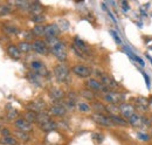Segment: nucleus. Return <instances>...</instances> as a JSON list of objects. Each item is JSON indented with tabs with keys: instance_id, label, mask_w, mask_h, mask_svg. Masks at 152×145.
<instances>
[{
	"instance_id": "obj_32",
	"label": "nucleus",
	"mask_w": 152,
	"mask_h": 145,
	"mask_svg": "<svg viewBox=\"0 0 152 145\" xmlns=\"http://www.w3.org/2000/svg\"><path fill=\"white\" fill-rule=\"evenodd\" d=\"M93 108L96 110V114H104V112H107L105 105H103V104L99 103V102H95V103L93 104Z\"/></svg>"
},
{
	"instance_id": "obj_21",
	"label": "nucleus",
	"mask_w": 152,
	"mask_h": 145,
	"mask_svg": "<svg viewBox=\"0 0 152 145\" xmlns=\"http://www.w3.org/2000/svg\"><path fill=\"white\" fill-rule=\"evenodd\" d=\"M110 118H111L114 125H119V127H126V125H129V122L125 118H123L122 116H110Z\"/></svg>"
},
{
	"instance_id": "obj_25",
	"label": "nucleus",
	"mask_w": 152,
	"mask_h": 145,
	"mask_svg": "<svg viewBox=\"0 0 152 145\" xmlns=\"http://www.w3.org/2000/svg\"><path fill=\"white\" fill-rule=\"evenodd\" d=\"M45 29H46V26H43V25H35L32 28V34L35 36L45 35Z\"/></svg>"
},
{
	"instance_id": "obj_44",
	"label": "nucleus",
	"mask_w": 152,
	"mask_h": 145,
	"mask_svg": "<svg viewBox=\"0 0 152 145\" xmlns=\"http://www.w3.org/2000/svg\"><path fill=\"white\" fill-rule=\"evenodd\" d=\"M0 127H1V123H0Z\"/></svg>"
},
{
	"instance_id": "obj_31",
	"label": "nucleus",
	"mask_w": 152,
	"mask_h": 145,
	"mask_svg": "<svg viewBox=\"0 0 152 145\" xmlns=\"http://www.w3.org/2000/svg\"><path fill=\"white\" fill-rule=\"evenodd\" d=\"M11 11H12V8H11L10 5H6V4L2 5V4H0V17L11 13Z\"/></svg>"
},
{
	"instance_id": "obj_1",
	"label": "nucleus",
	"mask_w": 152,
	"mask_h": 145,
	"mask_svg": "<svg viewBox=\"0 0 152 145\" xmlns=\"http://www.w3.org/2000/svg\"><path fill=\"white\" fill-rule=\"evenodd\" d=\"M46 43L49 47V51L58 61L64 62L67 60V48L66 45L57 37H46Z\"/></svg>"
},
{
	"instance_id": "obj_35",
	"label": "nucleus",
	"mask_w": 152,
	"mask_h": 145,
	"mask_svg": "<svg viewBox=\"0 0 152 145\" xmlns=\"http://www.w3.org/2000/svg\"><path fill=\"white\" fill-rule=\"evenodd\" d=\"M32 21L35 22L37 25H42V22L45 21V17L42 14H40V15H33L32 17Z\"/></svg>"
},
{
	"instance_id": "obj_40",
	"label": "nucleus",
	"mask_w": 152,
	"mask_h": 145,
	"mask_svg": "<svg viewBox=\"0 0 152 145\" xmlns=\"http://www.w3.org/2000/svg\"><path fill=\"white\" fill-rule=\"evenodd\" d=\"M122 5H123V8H124L125 11H128V8H129V5L126 4V1H123V2H122Z\"/></svg>"
},
{
	"instance_id": "obj_38",
	"label": "nucleus",
	"mask_w": 152,
	"mask_h": 145,
	"mask_svg": "<svg viewBox=\"0 0 152 145\" xmlns=\"http://www.w3.org/2000/svg\"><path fill=\"white\" fill-rule=\"evenodd\" d=\"M1 135H2V137H8V136H12L11 135V131L8 130V129H1Z\"/></svg>"
},
{
	"instance_id": "obj_28",
	"label": "nucleus",
	"mask_w": 152,
	"mask_h": 145,
	"mask_svg": "<svg viewBox=\"0 0 152 145\" xmlns=\"http://www.w3.org/2000/svg\"><path fill=\"white\" fill-rule=\"evenodd\" d=\"M80 95L82 97H84L86 100H88V101H93L95 98V94L91 90H89V89H82L80 91Z\"/></svg>"
},
{
	"instance_id": "obj_29",
	"label": "nucleus",
	"mask_w": 152,
	"mask_h": 145,
	"mask_svg": "<svg viewBox=\"0 0 152 145\" xmlns=\"http://www.w3.org/2000/svg\"><path fill=\"white\" fill-rule=\"evenodd\" d=\"M28 78L37 86H41V80H42V76H40L35 72H28Z\"/></svg>"
},
{
	"instance_id": "obj_14",
	"label": "nucleus",
	"mask_w": 152,
	"mask_h": 145,
	"mask_svg": "<svg viewBox=\"0 0 152 145\" xmlns=\"http://www.w3.org/2000/svg\"><path fill=\"white\" fill-rule=\"evenodd\" d=\"M60 33H61V29L55 23H50V25L46 26V29H45V36L46 37H57Z\"/></svg>"
},
{
	"instance_id": "obj_18",
	"label": "nucleus",
	"mask_w": 152,
	"mask_h": 145,
	"mask_svg": "<svg viewBox=\"0 0 152 145\" xmlns=\"http://www.w3.org/2000/svg\"><path fill=\"white\" fill-rule=\"evenodd\" d=\"M7 54L10 55L11 57L18 60V59H20V56H21V52H20V49L18 48V46H15V45H10V46L7 47Z\"/></svg>"
},
{
	"instance_id": "obj_5",
	"label": "nucleus",
	"mask_w": 152,
	"mask_h": 145,
	"mask_svg": "<svg viewBox=\"0 0 152 145\" xmlns=\"http://www.w3.org/2000/svg\"><path fill=\"white\" fill-rule=\"evenodd\" d=\"M119 114H121V116L123 118L129 119V118H131L133 115L136 114V108L131 103H125L124 102V103L119 104Z\"/></svg>"
},
{
	"instance_id": "obj_43",
	"label": "nucleus",
	"mask_w": 152,
	"mask_h": 145,
	"mask_svg": "<svg viewBox=\"0 0 152 145\" xmlns=\"http://www.w3.org/2000/svg\"><path fill=\"white\" fill-rule=\"evenodd\" d=\"M151 137H152V130H151Z\"/></svg>"
},
{
	"instance_id": "obj_42",
	"label": "nucleus",
	"mask_w": 152,
	"mask_h": 145,
	"mask_svg": "<svg viewBox=\"0 0 152 145\" xmlns=\"http://www.w3.org/2000/svg\"><path fill=\"white\" fill-rule=\"evenodd\" d=\"M149 118H150V121H151V124H152V114H151V116H150Z\"/></svg>"
},
{
	"instance_id": "obj_37",
	"label": "nucleus",
	"mask_w": 152,
	"mask_h": 145,
	"mask_svg": "<svg viewBox=\"0 0 152 145\" xmlns=\"http://www.w3.org/2000/svg\"><path fill=\"white\" fill-rule=\"evenodd\" d=\"M93 138L96 139L97 142H99V143H101V142L103 141V138H104V137H103V135H99V133H93Z\"/></svg>"
},
{
	"instance_id": "obj_17",
	"label": "nucleus",
	"mask_w": 152,
	"mask_h": 145,
	"mask_svg": "<svg viewBox=\"0 0 152 145\" xmlns=\"http://www.w3.org/2000/svg\"><path fill=\"white\" fill-rule=\"evenodd\" d=\"M49 96L54 100V101H61L64 98V91L60 88H52L49 90Z\"/></svg>"
},
{
	"instance_id": "obj_2",
	"label": "nucleus",
	"mask_w": 152,
	"mask_h": 145,
	"mask_svg": "<svg viewBox=\"0 0 152 145\" xmlns=\"http://www.w3.org/2000/svg\"><path fill=\"white\" fill-rule=\"evenodd\" d=\"M103 100H104L107 103H109V104L119 105V104L124 103L125 95L122 94V92H118V91L109 90V91H107V92H104V95H103Z\"/></svg>"
},
{
	"instance_id": "obj_6",
	"label": "nucleus",
	"mask_w": 152,
	"mask_h": 145,
	"mask_svg": "<svg viewBox=\"0 0 152 145\" xmlns=\"http://www.w3.org/2000/svg\"><path fill=\"white\" fill-rule=\"evenodd\" d=\"M91 118L94 119V122L102 125V127H114V123L110 118V116H107V115H103V114H93Z\"/></svg>"
},
{
	"instance_id": "obj_15",
	"label": "nucleus",
	"mask_w": 152,
	"mask_h": 145,
	"mask_svg": "<svg viewBox=\"0 0 152 145\" xmlns=\"http://www.w3.org/2000/svg\"><path fill=\"white\" fill-rule=\"evenodd\" d=\"M28 109L34 112H42L46 109V103L42 100H35L28 104Z\"/></svg>"
},
{
	"instance_id": "obj_19",
	"label": "nucleus",
	"mask_w": 152,
	"mask_h": 145,
	"mask_svg": "<svg viewBox=\"0 0 152 145\" xmlns=\"http://www.w3.org/2000/svg\"><path fill=\"white\" fill-rule=\"evenodd\" d=\"M40 129H41L42 131H45V132H52V131H54V130L57 129V124L55 121L50 119V121H48L47 123L40 125Z\"/></svg>"
},
{
	"instance_id": "obj_16",
	"label": "nucleus",
	"mask_w": 152,
	"mask_h": 145,
	"mask_svg": "<svg viewBox=\"0 0 152 145\" xmlns=\"http://www.w3.org/2000/svg\"><path fill=\"white\" fill-rule=\"evenodd\" d=\"M66 112H67V109L64 108L62 104H55V105H53V107L49 108V112H48V114H49L50 116L62 117V116L66 115Z\"/></svg>"
},
{
	"instance_id": "obj_22",
	"label": "nucleus",
	"mask_w": 152,
	"mask_h": 145,
	"mask_svg": "<svg viewBox=\"0 0 152 145\" xmlns=\"http://www.w3.org/2000/svg\"><path fill=\"white\" fill-rule=\"evenodd\" d=\"M29 12H31L32 17L33 15H40V14H42V6L39 2H33V4H31Z\"/></svg>"
},
{
	"instance_id": "obj_33",
	"label": "nucleus",
	"mask_w": 152,
	"mask_h": 145,
	"mask_svg": "<svg viewBox=\"0 0 152 145\" xmlns=\"http://www.w3.org/2000/svg\"><path fill=\"white\" fill-rule=\"evenodd\" d=\"M77 108H78V110H80L81 112H88V111L91 110V107H90L88 103H86V102H80V103H77Z\"/></svg>"
},
{
	"instance_id": "obj_23",
	"label": "nucleus",
	"mask_w": 152,
	"mask_h": 145,
	"mask_svg": "<svg viewBox=\"0 0 152 145\" xmlns=\"http://www.w3.org/2000/svg\"><path fill=\"white\" fill-rule=\"evenodd\" d=\"M0 143L4 145H18L19 141H18V138H15L13 136H8V137H1Z\"/></svg>"
},
{
	"instance_id": "obj_24",
	"label": "nucleus",
	"mask_w": 152,
	"mask_h": 145,
	"mask_svg": "<svg viewBox=\"0 0 152 145\" xmlns=\"http://www.w3.org/2000/svg\"><path fill=\"white\" fill-rule=\"evenodd\" d=\"M105 110H107L108 114H110L109 116H118V114H119V105L108 104V105H105Z\"/></svg>"
},
{
	"instance_id": "obj_39",
	"label": "nucleus",
	"mask_w": 152,
	"mask_h": 145,
	"mask_svg": "<svg viewBox=\"0 0 152 145\" xmlns=\"http://www.w3.org/2000/svg\"><path fill=\"white\" fill-rule=\"evenodd\" d=\"M110 33H111V35H113V36H114V37H115V41H116L117 43H121V39H119V36L117 35V34H116L115 32H113V31H111Z\"/></svg>"
},
{
	"instance_id": "obj_12",
	"label": "nucleus",
	"mask_w": 152,
	"mask_h": 145,
	"mask_svg": "<svg viewBox=\"0 0 152 145\" xmlns=\"http://www.w3.org/2000/svg\"><path fill=\"white\" fill-rule=\"evenodd\" d=\"M134 108L142 112L146 111L148 109L150 108V101L149 98H145V97H142V96H138L134 98Z\"/></svg>"
},
{
	"instance_id": "obj_3",
	"label": "nucleus",
	"mask_w": 152,
	"mask_h": 145,
	"mask_svg": "<svg viewBox=\"0 0 152 145\" xmlns=\"http://www.w3.org/2000/svg\"><path fill=\"white\" fill-rule=\"evenodd\" d=\"M129 124L131 127H136V129H142V127H149L151 125V121L150 118H146L145 116H142L140 114H134L131 118L128 119Z\"/></svg>"
},
{
	"instance_id": "obj_4",
	"label": "nucleus",
	"mask_w": 152,
	"mask_h": 145,
	"mask_svg": "<svg viewBox=\"0 0 152 145\" xmlns=\"http://www.w3.org/2000/svg\"><path fill=\"white\" fill-rule=\"evenodd\" d=\"M69 74H70L69 68L63 63L56 64L54 67V75L58 82H67L69 80Z\"/></svg>"
},
{
	"instance_id": "obj_34",
	"label": "nucleus",
	"mask_w": 152,
	"mask_h": 145,
	"mask_svg": "<svg viewBox=\"0 0 152 145\" xmlns=\"http://www.w3.org/2000/svg\"><path fill=\"white\" fill-rule=\"evenodd\" d=\"M15 136L19 138L20 141H22V142H27V141L29 139L28 132H23V131H20V130H18V131L15 132Z\"/></svg>"
},
{
	"instance_id": "obj_20",
	"label": "nucleus",
	"mask_w": 152,
	"mask_h": 145,
	"mask_svg": "<svg viewBox=\"0 0 152 145\" xmlns=\"http://www.w3.org/2000/svg\"><path fill=\"white\" fill-rule=\"evenodd\" d=\"M52 118H50V115L49 114H47V112H45V111H42V112H38V117H37V123H38L39 125H42V124H45V123H47L48 121H50Z\"/></svg>"
},
{
	"instance_id": "obj_8",
	"label": "nucleus",
	"mask_w": 152,
	"mask_h": 145,
	"mask_svg": "<svg viewBox=\"0 0 152 145\" xmlns=\"http://www.w3.org/2000/svg\"><path fill=\"white\" fill-rule=\"evenodd\" d=\"M101 83H102L108 90H116V89L119 87V84L113 78V76H110V75H108V74H102V75H101Z\"/></svg>"
},
{
	"instance_id": "obj_26",
	"label": "nucleus",
	"mask_w": 152,
	"mask_h": 145,
	"mask_svg": "<svg viewBox=\"0 0 152 145\" xmlns=\"http://www.w3.org/2000/svg\"><path fill=\"white\" fill-rule=\"evenodd\" d=\"M37 117H38V112H34V111H27L26 114H25V116H23V118L27 121V122H29L31 124L32 123H34V122H37Z\"/></svg>"
},
{
	"instance_id": "obj_11",
	"label": "nucleus",
	"mask_w": 152,
	"mask_h": 145,
	"mask_svg": "<svg viewBox=\"0 0 152 145\" xmlns=\"http://www.w3.org/2000/svg\"><path fill=\"white\" fill-rule=\"evenodd\" d=\"M86 86L88 87L89 90L91 91H104V92L109 91L101 83V81H97L95 78H88L87 82H86Z\"/></svg>"
},
{
	"instance_id": "obj_9",
	"label": "nucleus",
	"mask_w": 152,
	"mask_h": 145,
	"mask_svg": "<svg viewBox=\"0 0 152 145\" xmlns=\"http://www.w3.org/2000/svg\"><path fill=\"white\" fill-rule=\"evenodd\" d=\"M32 48L34 52L41 55H47L49 52V47L47 46L46 41H42V40H34L32 43Z\"/></svg>"
},
{
	"instance_id": "obj_41",
	"label": "nucleus",
	"mask_w": 152,
	"mask_h": 145,
	"mask_svg": "<svg viewBox=\"0 0 152 145\" xmlns=\"http://www.w3.org/2000/svg\"><path fill=\"white\" fill-rule=\"evenodd\" d=\"M139 136H140V137H142L143 139H149V138H150V137H149L148 135H143L142 132H139Z\"/></svg>"
},
{
	"instance_id": "obj_30",
	"label": "nucleus",
	"mask_w": 152,
	"mask_h": 145,
	"mask_svg": "<svg viewBox=\"0 0 152 145\" xmlns=\"http://www.w3.org/2000/svg\"><path fill=\"white\" fill-rule=\"evenodd\" d=\"M4 32L6 33V34H10V35H15V34H18V28L17 27H14V26H8V25H5L4 26Z\"/></svg>"
},
{
	"instance_id": "obj_36",
	"label": "nucleus",
	"mask_w": 152,
	"mask_h": 145,
	"mask_svg": "<svg viewBox=\"0 0 152 145\" xmlns=\"http://www.w3.org/2000/svg\"><path fill=\"white\" fill-rule=\"evenodd\" d=\"M17 116H18V111L17 110H11L8 114H7V118L8 119H15L17 118Z\"/></svg>"
},
{
	"instance_id": "obj_27",
	"label": "nucleus",
	"mask_w": 152,
	"mask_h": 145,
	"mask_svg": "<svg viewBox=\"0 0 152 145\" xmlns=\"http://www.w3.org/2000/svg\"><path fill=\"white\" fill-rule=\"evenodd\" d=\"M18 48L20 49L21 53H28L31 52L33 48H32V45L29 42H26V41H21L19 45H18Z\"/></svg>"
},
{
	"instance_id": "obj_10",
	"label": "nucleus",
	"mask_w": 152,
	"mask_h": 145,
	"mask_svg": "<svg viewBox=\"0 0 152 145\" xmlns=\"http://www.w3.org/2000/svg\"><path fill=\"white\" fill-rule=\"evenodd\" d=\"M31 69H32L33 72L38 74V75L42 76V77H45V76L48 75V70H47L46 66H45L41 61H38V60L32 61V63H31Z\"/></svg>"
},
{
	"instance_id": "obj_7",
	"label": "nucleus",
	"mask_w": 152,
	"mask_h": 145,
	"mask_svg": "<svg viewBox=\"0 0 152 145\" xmlns=\"http://www.w3.org/2000/svg\"><path fill=\"white\" fill-rule=\"evenodd\" d=\"M72 70L76 76H78L81 78H88L91 75V69L86 64H75L72 68Z\"/></svg>"
},
{
	"instance_id": "obj_13",
	"label": "nucleus",
	"mask_w": 152,
	"mask_h": 145,
	"mask_svg": "<svg viewBox=\"0 0 152 145\" xmlns=\"http://www.w3.org/2000/svg\"><path fill=\"white\" fill-rule=\"evenodd\" d=\"M14 125L15 127L20 130V131H23V132H29L33 127H32V124L29 123V122H27L25 118H22V117H20V118H17L15 121H14Z\"/></svg>"
}]
</instances>
